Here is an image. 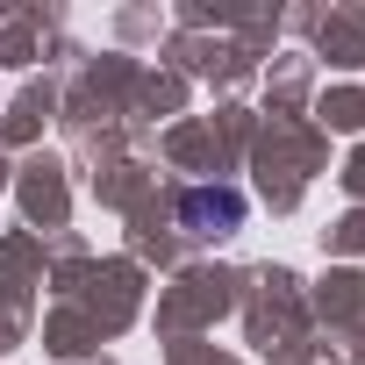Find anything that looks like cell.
<instances>
[{
    "mask_svg": "<svg viewBox=\"0 0 365 365\" xmlns=\"http://www.w3.org/2000/svg\"><path fill=\"white\" fill-rule=\"evenodd\" d=\"M179 222L194 237H230L244 222V194L237 187H194V194H179Z\"/></svg>",
    "mask_w": 365,
    "mask_h": 365,
    "instance_id": "1",
    "label": "cell"
}]
</instances>
